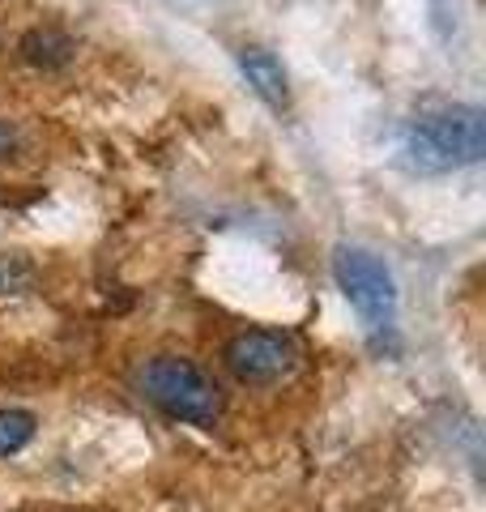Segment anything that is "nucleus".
I'll use <instances>...</instances> for the list:
<instances>
[{"label": "nucleus", "instance_id": "nucleus-2", "mask_svg": "<svg viewBox=\"0 0 486 512\" xmlns=\"http://www.w3.org/2000/svg\"><path fill=\"white\" fill-rule=\"evenodd\" d=\"M141 389L158 410H167L171 419H184V423H197V427H214L218 410H222L218 384L192 359H180V355H158V359L145 363Z\"/></svg>", "mask_w": 486, "mask_h": 512}, {"label": "nucleus", "instance_id": "nucleus-1", "mask_svg": "<svg viewBox=\"0 0 486 512\" xmlns=\"http://www.w3.org/2000/svg\"><path fill=\"white\" fill-rule=\"evenodd\" d=\"M405 154L423 171H452L482 158V111L440 107L405 128Z\"/></svg>", "mask_w": 486, "mask_h": 512}, {"label": "nucleus", "instance_id": "nucleus-6", "mask_svg": "<svg viewBox=\"0 0 486 512\" xmlns=\"http://www.w3.org/2000/svg\"><path fill=\"white\" fill-rule=\"evenodd\" d=\"M73 52H77L73 39L64 35V30H56V26H35L22 39V56L30 64H39V69H60V64L73 60Z\"/></svg>", "mask_w": 486, "mask_h": 512}, {"label": "nucleus", "instance_id": "nucleus-4", "mask_svg": "<svg viewBox=\"0 0 486 512\" xmlns=\"http://www.w3.org/2000/svg\"><path fill=\"white\" fill-rule=\"evenodd\" d=\"M222 359L243 384H273L295 367V338L282 329H248L226 342Z\"/></svg>", "mask_w": 486, "mask_h": 512}, {"label": "nucleus", "instance_id": "nucleus-3", "mask_svg": "<svg viewBox=\"0 0 486 512\" xmlns=\"http://www.w3.org/2000/svg\"><path fill=\"white\" fill-rule=\"evenodd\" d=\"M333 278L346 291L350 308L363 316V325L371 329H388L397 316V286L393 274L384 269L380 256H371L367 248H350L342 244L333 252Z\"/></svg>", "mask_w": 486, "mask_h": 512}, {"label": "nucleus", "instance_id": "nucleus-7", "mask_svg": "<svg viewBox=\"0 0 486 512\" xmlns=\"http://www.w3.org/2000/svg\"><path fill=\"white\" fill-rule=\"evenodd\" d=\"M35 440V414L30 410H0V457H13Z\"/></svg>", "mask_w": 486, "mask_h": 512}, {"label": "nucleus", "instance_id": "nucleus-8", "mask_svg": "<svg viewBox=\"0 0 486 512\" xmlns=\"http://www.w3.org/2000/svg\"><path fill=\"white\" fill-rule=\"evenodd\" d=\"M18 150V128H13L9 120H0V158Z\"/></svg>", "mask_w": 486, "mask_h": 512}, {"label": "nucleus", "instance_id": "nucleus-5", "mask_svg": "<svg viewBox=\"0 0 486 512\" xmlns=\"http://www.w3.org/2000/svg\"><path fill=\"white\" fill-rule=\"evenodd\" d=\"M239 69L248 77V86L261 94L269 107H286L290 86H286V69L269 47H239Z\"/></svg>", "mask_w": 486, "mask_h": 512}]
</instances>
